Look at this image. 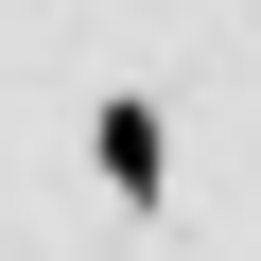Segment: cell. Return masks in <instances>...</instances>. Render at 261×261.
<instances>
[{
	"instance_id": "1",
	"label": "cell",
	"mask_w": 261,
	"mask_h": 261,
	"mask_svg": "<svg viewBox=\"0 0 261 261\" xmlns=\"http://www.w3.org/2000/svg\"><path fill=\"white\" fill-rule=\"evenodd\" d=\"M87 157H105L122 209H157V105H105V122H87Z\"/></svg>"
}]
</instances>
